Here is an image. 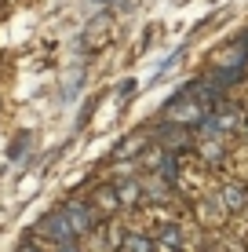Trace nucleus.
<instances>
[{"label":"nucleus","instance_id":"nucleus-1","mask_svg":"<svg viewBox=\"0 0 248 252\" xmlns=\"http://www.w3.org/2000/svg\"><path fill=\"white\" fill-rule=\"evenodd\" d=\"M33 238L40 241V245H51V249H62V245H77V234L73 227L62 220V212H48V216H40V223L33 227Z\"/></svg>","mask_w":248,"mask_h":252},{"label":"nucleus","instance_id":"nucleus-2","mask_svg":"<svg viewBox=\"0 0 248 252\" xmlns=\"http://www.w3.org/2000/svg\"><path fill=\"white\" fill-rule=\"evenodd\" d=\"M58 212H62V220L73 227L77 238H88V234L99 227V212L91 208V201H77V197H70V201L58 205Z\"/></svg>","mask_w":248,"mask_h":252},{"label":"nucleus","instance_id":"nucleus-3","mask_svg":"<svg viewBox=\"0 0 248 252\" xmlns=\"http://www.w3.org/2000/svg\"><path fill=\"white\" fill-rule=\"evenodd\" d=\"M219 205H223V212H241V208H248V190L237 183H226L219 190Z\"/></svg>","mask_w":248,"mask_h":252},{"label":"nucleus","instance_id":"nucleus-4","mask_svg":"<svg viewBox=\"0 0 248 252\" xmlns=\"http://www.w3.org/2000/svg\"><path fill=\"white\" fill-rule=\"evenodd\" d=\"M91 208L99 212V220H102V216H110V212H117V208H121L117 187H99L95 194H91Z\"/></svg>","mask_w":248,"mask_h":252},{"label":"nucleus","instance_id":"nucleus-5","mask_svg":"<svg viewBox=\"0 0 248 252\" xmlns=\"http://www.w3.org/2000/svg\"><path fill=\"white\" fill-rule=\"evenodd\" d=\"M113 187H117L121 205H139L142 197H146V190H142V179H139V176H128V179H121V183H113Z\"/></svg>","mask_w":248,"mask_h":252},{"label":"nucleus","instance_id":"nucleus-6","mask_svg":"<svg viewBox=\"0 0 248 252\" xmlns=\"http://www.w3.org/2000/svg\"><path fill=\"white\" fill-rule=\"evenodd\" d=\"M117 252H157V241L150 234H124Z\"/></svg>","mask_w":248,"mask_h":252},{"label":"nucleus","instance_id":"nucleus-7","mask_svg":"<svg viewBox=\"0 0 248 252\" xmlns=\"http://www.w3.org/2000/svg\"><path fill=\"white\" fill-rule=\"evenodd\" d=\"M29 150H33V135L29 132H19V135L11 139V146H7V161L19 164V158H26Z\"/></svg>","mask_w":248,"mask_h":252},{"label":"nucleus","instance_id":"nucleus-8","mask_svg":"<svg viewBox=\"0 0 248 252\" xmlns=\"http://www.w3.org/2000/svg\"><path fill=\"white\" fill-rule=\"evenodd\" d=\"M153 241H157V245H165V249H179V245H183V230H179L175 223H165Z\"/></svg>","mask_w":248,"mask_h":252},{"label":"nucleus","instance_id":"nucleus-9","mask_svg":"<svg viewBox=\"0 0 248 252\" xmlns=\"http://www.w3.org/2000/svg\"><path fill=\"white\" fill-rule=\"evenodd\" d=\"M99 99H102V95H91V99L81 106V114H77V121H73V128H77V132H81V128L91 121V114H95V106H99Z\"/></svg>","mask_w":248,"mask_h":252},{"label":"nucleus","instance_id":"nucleus-10","mask_svg":"<svg viewBox=\"0 0 248 252\" xmlns=\"http://www.w3.org/2000/svg\"><path fill=\"white\" fill-rule=\"evenodd\" d=\"M223 143H226V139H204V146H201L204 158H208V161H219V158H223Z\"/></svg>","mask_w":248,"mask_h":252},{"label":"nucleus","instance_id":"nucleus-11","mask_svg":"<svg viewBox=\"0 0 248 252\" xmlns=\"http://www.w3.org/2000/svg\"><path fill=\"white\" fill-rule=\"evenodd\" d=\"M132 92H135V77H124V81H121V88H117V95H121V99H128Z\"/></svg>","mask_w":248,"mask_h":252},{"label":"nucleus","instance_id":"nucleus-12","mask_svg":"<svg viewBox=\"0 0 248 252\" xmlns=\"http://www.w3.org/2000/svg\"><path fill=\"white\" fill-rule=\"evenodd\" d=\"M55 252H81L77 245H62V249H55Z\"/></svg>","mask_w":248,"mask_h":252},{"label":"nucleus","instance_id":"nucleus-13","mask_svg":"<svg viewBox=\"0 0 248 252\" xmlns=\"http://www.w3.org/2000/svg\"><path fill=\"white\" fill-rule=\"evenodd\" d=\"M245 135H248V128H245Z\"/></svg>","mask_w":248,"mask_h":252}]
</instances>
